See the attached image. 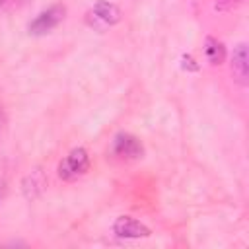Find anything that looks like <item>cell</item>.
Segmentation results:
<instances>
[{"instance_id": "obj_2", "label": "cell", "mask_w": 249, "mask_h": 249, "mask_svg": "<svg viewBox=\"0 0 249 249\" xmlns=\"http://www.w3.org/2000/svg\"><path fill=\"white\" fill-rule=\"evenodd\" d=\"M64 14H66V8L62 4H54V6H49L47 10L39 12L35 16V19L29 23V33L31 35H45L49 33L51 29H54L62 19H64Z\"/></svg>"}, {"instance_id": "obj_8", "label": "cell", "mask_w": 249, "mask_h": 249, "mask_svg": "<svg viewBox=\"0 0 249 249\" xmlns=\"http://www.w3.org/2000/svg\"><path fill=\"white\" fill-rule=\"evenodd\" d=\"M224 2H233V0H218V4H224Z\"/></svg>"}, {"instance_id": "obj_5", "label": "cell", "mask_w": 249, "mask_h": 249, "mask_svg": "<svg viewBox=\"0 0 249 249\" xmlns=\"http://www.w3.org/2000/svg\"><path fill=\"white\" fill-rule=\"evenodd\" d=\"M113 231H115V235L126 237V239H136V237H148L150 235V230L132 216H119L113 224Z\"/></svg>"}, {"instance_id": "obj_4", "label": "cell", "mask_w": 249, "mask_h": 249, "mask_svg": "<svg viewBox=\"0 0 249 249\" xmlns=\"http://www.w3.org/2000/svg\"><path fill=\"white\" fill-rule=\"evenodd\" d=\"M113 152H115V156H119L123 160H138V158H142L144 148H142V142L134 134L119 132L113 140Z\"/></svg>"}, {"instance_id": "obj_3", "label": "cell", "mask_w": 249, "mask_h": 249, "mask_svg": "<svg viewBox=\"0 0 249 249\" xmlns=\"http://www.w3.org/2000/svg\"><path fill=\"white\" fill-rule=\"evenodd\" d=\"M119 19H121V10L107 0H97L93 8L88 12V23L97 29L115 25Z\"/></svg>"}, {"instance_id": "obj_6", "label": "cell", "mask_w": 249, "mask_h": 249, "mask_svg": "<svg viewBox=\"0 0 249 249\" xmlns=\"http://www.w3.org/2000/svg\"><path fill=\"white\" fill-rule=\"evenodd\" d=\"M249 56H247V45L241 43L237 45V49L233 51L231 56V72L235 74V78L241 84H247V74H249Z\"/></svg>"}, {"instance_id": "obj_7", "label": "cell", "mask_w": 249, "mask_h": 249, "mask_svg": "<svg viewBox=\"0 0 249 249\" xmlns=\"http://www.w3.org/2000/svg\"><path fill=\"white\" fill-rule=\"evenodd\" d=\"M204 54H206V58L212 66H220L226 58V47L222 45V41L208 35L206 41H204Z\"/></svg>"}, {"instance_id": "obj_1", "label": "cell", "mask_w": 249, "mask_h": 249, "mask_svg": "<svg viewBox=\"0 0 249 249\" xmlns=\"http://www.w3.org/2000/svg\"><path fill=\"white\" fill-rule=\"evenodd\" d=\"M89 167V156L86 148H74L60 163H58V177L62 181H76L82 177Z\"/></svg>"}]
</instances>
